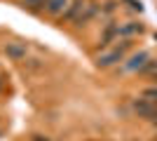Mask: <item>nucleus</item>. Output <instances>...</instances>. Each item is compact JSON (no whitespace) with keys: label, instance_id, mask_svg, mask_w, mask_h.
<instances>
[{"label":"nucleus","instance_id":"obj_1","mask_svg":"<svg viewBox=\"0 0 157 141\" xmlns=\"http://www.w3.org/2000/svg\"><path fill=\"white\" fill-rule=\"evenodd\" d=\"M129 45H131V42L124 38L120 45H115V47H110V49H105V52L98 54V57H96V64L101 68H108V66H113V64L122 61V59H124V52L129 49Z\"/></svg>","mask_w":157,"mask_h":141},{"label":"nucleus","instance_id":"obj_2","mask_svg":"<svg viewBox=\"0 0 157 141\" xmlns=\"http://www.w3.org/2000/svg\"><path fill=\"white\" fill-rule=\"evenodd\" d=\"M5 54L12 61H21V59H26V45H24V42H7Z\"/></svg>","mask_w":157,"mask_h":141},{"label":"nucleus","instance_id":"obj_3","mask_svg":"<svg viewBox=\"0 0 157 141\" xmlns=\"http://www.w3.org/2000/svg\"><path fill=\"white\" fill-rule=\"evenodd\" d=\"M148 59H150V54H148V52H138V54H134L124 66H122V71H141V66H143Z\"/></svg>","mask_w":157,"mask_h":141},{"label":"nucleus","instance_id":"obj_4","mask_svg":"<svg viewBox=\"0 0 157 141\" xmlns=\"http://www.w3.org/2000/svg\"><path fill=\"white\" fill-rule=\"evenodd\" d=\"M143 31V26L138 24V21H129L124 26H117V38H129V35H136Z\"/></svg>","mask_w":157,"mask_h":141},{"label":"nucleus","instance_id":"obj_5","mask_svg":"<svg viewBox=\"0 0 157 141\" xmlns=\"http://www.w3.org/2000/svg\"><path fill=\"white\" fill-rule=\"evenodd\" d=\"M85 0H75V2H73L71 7H68V10H66V14H63V19L66 21H71V19H78L80 17V12H82V10H85Z\"/></svg>","mask_w":157,"mask_h":141},{"label":"nucleus","instance_id":"obj_6","mask_svg":"<svg viewBox=\"0 0 157 141\" xmlns=\"http://www.w3.org/2000/svg\"><path fill=\"white\" fill-rule=\"evenodd\" d=\"M68 0H47V12L49 14H63Z\"/></svg>","mask_w":157,"mask_h":141},{"label":"nucleus","instance_id":"obj_7","mask_svg":"<svg viewBox=\"0 0 157 141\" xmlns=\"http://www.w3.org/2000/svg\"><path fill=\"white\" fill-rule=\"evenodd\" d=\"M141 73H145V75H155L157 73V59H148L141 66Z\"/></svg>","mask_w":157,"mask_h":141},{"label":"nucleus","instance_id":"obj_8","mask_svg":"<svg viewBox=\"0 0 157 141\" xmlns=\"http://www.w3.org/2000/svg\"><path fill=\"white\" fill-rule=\"evenodd\" d=\"M115 35H117V26H108V28H105V33H103V40H101V45H108V42H110Z\"/></svg>","mask_w":157,"mask_h":141},{"label":"nucleus","instance_id":"obj_9","mask_svg":"<svg viewBox=\"0 0 157 141\" xmlns=\"http://www.w3.org/2000/svg\"><path fill=\"white\" fill-rule=\"evenodd\" d=\"M143 96L148 101H152V104H157V87H148V89H143Z\"/></svg>","mask_w":157,"mask_h":141},{"label":"nucleus","instance_id":"obj_10","mask_svg":"<svg viewBox=\"0 0 157 141\" xmlns=\"http://www.w3.org/2000/svg\"><path fill=\"white\" fill-rule=\"evenodd\" d=\"M24 5H26L28 10H40V5H42V0H26Z\"/></svg>","mask_w":157,"mask_h":141},{"label":"nucleus","instance_id":"obj_11","mask_svg":"<svg viewBox=\"0 0 157 141\" xmlns=\"http://www.w3.org/2000/svg\"><path fill=\"white\" fill-rule=\"evenodd\" d=\"M152 78H155V80H157V73H155V75H152Z\"/></svg>","mask_w":157,"mask_h":141},{"label":"nucleus","instance_id":"obj_12","mask_svg":"<svg viewBox=\"0 0 157 141\" xmlns=\"http://www.w3.org/2000/svg\"><path fill=\"white\" fill-rule=\"evenodd\" d=\"M0 87H2V82H0Z\"/></svg>","mask_w":157,"mask_h":141}]
</instances>
